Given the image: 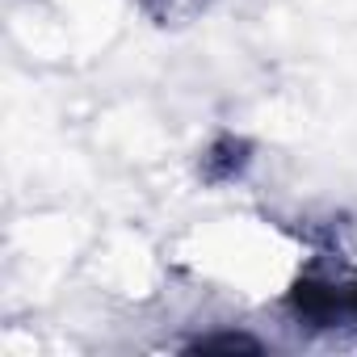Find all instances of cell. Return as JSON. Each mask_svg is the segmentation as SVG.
I'll return each mask as SVG.
<instances>
[{"label": "cell", "mask_w": 357, "mask_h": 357, "mask_svg": "<svg viewBox=\"0 0 357 357\" xmlns=\"http://www.w3.org/2000/svg\"><path fill=\"white\" fill-rule=\"evenodd\" d=\"M294 311L298 319H311L315 328H336V324L357 319V265L349 261L315 265L294 290Z\"/></svg>", "instance_id": "1"}]
</instances>
